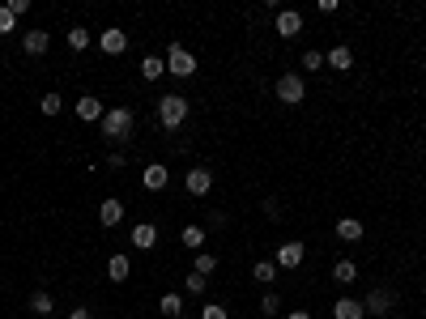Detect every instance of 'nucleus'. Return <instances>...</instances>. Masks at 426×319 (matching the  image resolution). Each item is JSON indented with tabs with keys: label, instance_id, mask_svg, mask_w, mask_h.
<instances>
[{
	"label": "nucleus",
	"instance_id": "nucleus-14",
	"mask_svg": "<svg viewBox=\"0 0 426 319\" xmlns=\"http://www.w3.org/2000/svg\"><path fill=\"white\" fill-rule=\"evenodd\" d=\"M298 30H303V13L282 9V13H278V34H282V39H294Z\"/></svg>",
	"mask_w": 426,
	"mask_h": 319
},
{
	"label": "nucleus",
	"instance_id": "nucleus-7",
	"mask_svg": "<svg viewBox=\"0 0 426 319\" xmlns=\"http://www.w3.org/2000/svg\"><path fill=\"white\" fill-rule=\"evenodd\" d=\"M98 47H103L107 56H124V52H128V34H124L119 26H107L103 34H98Z\"/></svg>",
	"mask_w": 426,
	"mask_h": 319
},
{
	"label": "nucleus",
	"instance_id": "nucleus-9",
	"mask_svg": "<svg viewBox=\"0 0 426 319\" xmlns=\"http://www.w3.org/2000/svg\"><path fill=\"white\" fill-rule=\"evenodd\" d=\"M209 187H213V170H209V166H192V170H188V192H192V196H205Z\"/></svg>",
	"mask_w": 426,
	"mask_h": 319
},
{
	"label": "nucleus",
	"instance_id": "nucleus-5",
	"mask_svg": "<svg viewBox=\"0 0 426 319\" xmlns=\"http://www.w3.org/2000/svg\"><path fill=\"white\" fill-rule=\"evenodd\" d=\"M392 302H396V294L380 285V289H371L367 298H362V311H367V315H388V311H392Z\"/></svg>",
	"mask_w": 426,
	"mask_h": 319
},
{
	"label": "nucleus",
	"instance_id": "nucleus-29",
	"mask_svg": "<svg viewBox=\"0 0 426 319\" xmlns=\"http://www.w3.org/2000/svg\"><path fill=\"white\" fill-rule=\"evenodd\" d=\"M13 26H17V17L9 13V5H0V34H13Z\"/></svg>",
	"mask_w": 426,
	"mask_h": 319
},
{
	"label": "nucleus",
	"instance_id": "nucleus-18",
	"mask_svg": "<svg viewBox=\"0 0 426 319\" xmlns=\"http://www.w3.org/2000/svg\"><path fill=\"white\" fill-rule=\"evenodd\" d=\"M324 60H329L333 68H341V72H349V68H354V56H349V47H345V43H337V47H333V52L324 56Z\"/></svg>",
	"mask_w": 426,
	"mask_h": 319
},
{
	"label": "nucleus",
	"instance_id": "nucleus-3",
	"mask_svg": "<svg viewBox=\"0 0 426 319\" xmlns=\"http://www.w3.org/2000/svg\"><path fill=\"white\" fill-rule=\"evenodd\" d=\"M278 98L286 107H298L307 98V85H303V77H298V72H282L278 77Z\"/></svg>",
	"mask_w": 426,
	"mask_h": 319
},
{
	"label": "nucleus",
	"instance_id": "nucleus-32",
	"mask_svg": "<svg viewBox=\"0 0 426 319\" xmlns=\"http://www.w3.org/2000/svg\"><path fill=\"white\" fill-rule=\"evenodd\" d=\"M303 68H324V52H303Z\"/></svg>",
	"mask_w": 426,
	"mask_h": 319
},
{
	"label": "nucleus",
	"instance_id": "nucleus-21",
	"mask_svg": "<svg viewBox=\"0 0 426 319\" xmlns=\"http://www.w3.org/2000/svg\"><path fill=\"white\" fill-rule=\"evenodd\" d=\"M192 273H200V277L217 273V256H213V251H196V264H192Z\"/></svg>",
	"mask_w": 426,
	"mask_h": 319
},
{
	"label": "nucleus",
	"instance_id": "nucleus-6",
	"mask_svg": "<svg viewBox=\"0 0 426 319\" xmlns=\"http://www.w3.org/2000/svg\"><path fill=\"white\" fill-rule=\"evenodd\" d=\"M303 256H307V247H303L298 238H290V243H282V247H278L273 264H278V268H298V264H303Z\"/></svg>",
	"mask_w": 426,
	"mask_h": 319
},
{
	"label": "nucleus",
	"instance_id": "nucleus-33",
	"mask_svg": "<svg viewBox=\"0 0 426 319\" xmlns=\"http://www.w3.org/2000/svg\"><path fill=\"white\" fill-rule=\"evenodd\" d=\"M9 13L21 17V13H30V0H9Z\"/></svg>",
	"mask_w": 426,
	"mask_h": 319
},
{
	"label": "nucleus",
	"instance_id": "nucleus-22",
	"mask_svg": "<svg viewBox=\"0 0 426 319\" xmlns=\"http://www.w3.org/2000/svg\"><path fill=\"white\" fill-rule=\"evenodd\" d=\"M252 277H256L260 285H273V281H278V264H273V260H260V264L252 268Z\"/></svg>",
	"mask_w": 426,
	"mask_h": 319
},
{
	"label": "nucleus",
	"instance_id": "nucleus-4",
	"mask_svg": "<svg viewBox=\"0 0 426 319\" xmlns=\"http://www.w3.org/2000/svg\"><path fill=\"white\" fill-rule=\"evenodd\" d=\"M166 72H171V77H192V72H196V56L175 43L171 52H166Z\"/></svg>",
	"mask_w": 426,
	"mask_h": 319
},
{
	"label": "nucleus",
	"instance_id": "nucleus-16",
	"mask_svg": "<svg viewBox=\"0 0 426 319\" xmlns=\"http://www.w3.org/2000/svg\"><path fill=\"white\" fill-rule=\"evenodd\" d=\"M362 222H358V217H341V222H337V238L341 243H362Z\"/></svg>",
	"mask_w": 426,
	"mask_h": 319
},
{
	"label": "nucleus",
	"instance_id": "nucleus-30",
	"mask_svg": "<svg viewBox=\"0 0 426 319\" xmlns=\"http://www.w3.org/2000/svg\"><path fill=\"white\" fill-rule=\"evenodd\" d=\"M209 277H200V273H188V294H205Z\"/></svg>",
	"mask_w": 426,
	"mask_h": 319
},
{
	"label": "nucleus",
	"instance_id": "nucleus-2",
	"mask_svg": "<svg viewBox=\"0 0 426 319\" xmlns=\"http://www.w3.org/2000/svg\"><path fill=\"white\" fill-rule=\"evenodd\" d=\"M133 124H137V115H133L128 107H111V111L103 115V136H107V141H128V136H133Z\"/></svg>",
	"mask_w": 426,
	"mask_h": 319
},
{
	"label": "nucleus",
	"instance_id": "nucleus-27",
	"mask_svg": "<svg viewBox=\"0 0 426 319\" xmlns=\"http://www.w3.org/2000/svg\"><path fill=\"white\" fill-rule=\"evenodd\" d=\"M39 107H43V115H60V111H64V98H60V94H43Z\"/></svg>",
	"mask_w": 426,
	"mask_h": 319
},
{
	"label": "nucleus",
	"instance_id": "nucleus-25",
	"mask_svg": "<svg viewBox=\"0 0 426 319\" xmlns=\"http://www.w3.org/2000/svg\"><path fill=\"white\" fill-rule=\"evenodd\" d=\"M184 247H192V251H200V243H205V230H200V226H184Z\"/></svg>",
	"mask_w": 426,
	"mask_h": 319
},
{
	"label": "nucleus",
	"instance_id": "nucleus-24",
	"mask_svg": "<svg viewBox=\"0 0 426 319\" xmlns=\"http://www.w3.org/2000/svg\"><path fill=\"white\" fill-rule=\"evenodd\" d=\"M68 47H72V52H86V47H90V30L86 26H72L68 30Z\"/></svg>",
	"mask_w": 426,
	"mask_h": 319
},
{
	"label": "nucleus",
	"instance_id": "nucleus-20",
	"mask_svg": "<svg viewBox=\"0 0 426 319\" xmlns=\"http://www.w3.org/2000/svg\"><path fill=\"white\" fill-rule=\"evenodd\" d=\"M354 277H358V264H354V260H337V264H333V281L349 285Z\"/></svg>",
	"mask_w": 426,
	"mask_h": 319
},
{
	"label": "nucleus",
	"instance_id": "nucleus-10",
	"mask_svg": "<svg viewBox=\"0 0 426 319\" xmlns=\"http://www.w3.org/2000/svg\"><path fill=\"white\" fill-rule=\"evenodd\" d=\"M21 47H26V56H47L52 34H47V30H26V34H21Z\"/></svg>",
	"mask_w": 426,
	"mask_h": 319
},
{
	"label": "nucleus",
	"instance_id": "nucleus-12",
	"mask_svg": "<svg viewBox=\"0 0 426 319\" xmlns=\"http://www.w3.org/2000/svg\"><path fill=\"white\" fill-rule=\"evenodd\" d=\"M166 183H171V170L162 162H149L145 166V192H162Z\"/></svg>",
	"mask_w": 426,
	"mask_h": 319
},
{
	"label": "nucleus",
	"instance_id": "nucleus-36",
	"mask_svg": "<svg viewBox=\"0 0 426 319\" xmlns=\"http://www.w3.org/2000/svg\"><path fill=\"white\" fill-rule=\"evenodd\" d=\"M286 319H311V315H307V311H290Z\"/></svg>",
	"mask_w": 426,
	"mask_h": 319
},
{
	"label": "nucleus",
	"instance_id": "nucleus-28",
	"mask_svg": "<svg viewBox=\"0 0 426 319\" xmlns=\"http://www.w3.org/2000/svg\"><path fill=\"white\" fill-rule=\"evenodd\" d=\"M30 311H35V315H52V294H43V289H39L35 298H30Z\"/></svg>",
	"mask_w": 426,
	"mask_h": 319
},
{
	"label": "nucleus",
	"instance_id": "nucleus-23",
	"mask_svg": "<svg viewBox=\"0 0 426 319\" xmlns=\"http://www.w3.org/2000/svg\"><path fill=\"white\" fill-rule=\"evenodd\" d=\"M158 311H162L166 319H180V311H184V302H180V294H162V302H158Z\"/></svg>",
	"mask_w": 426,
	"mask_h": 319
},
{
	"label": "nucleus",
	"instance_id": "nucleus-13",
	"mask_svg": "<svg viewBox=\"0 0 426 319\" xmlns=\"http://www.w3.org/2000/svg\"><path fill=\"white\" fill-rule=\"evenodd\" d=\"M98 222H103V226H119V222H124V200L107 196V200L98 205Z\"/></svg>",
	"mask_w": 426,
	"mask_h": 319
},
{
	"label": "nucleus",
	"instance_id": "nucleus-8",
	"mask_svg": "<svg viewBox=\"0 0 426 319\" xmlns=\"http://www.w3.org/2000/svg\"><path fill=\"white\" fill-rule=\"evenodd\" d=\"M128 243H133L137 251H154V247H158V226H154V222H141V226H133Z\"/></svg>",
	"mask_w": 426,
	"mask_h": 319
},
{
	"label": "nucleus",
	"instance_id": "nucleus-15",
	"mask_svg": "<svg viewBox=\"0 0 426 319\" xmlns=\"http://www.w3.org/2000/svg\"><path fill=\"white\" fill-rule=\"evenodd\" d=\"M333 319H367V311H362L358 298H337L333 302Z\"/></svg>",
	"mask_w": 426,
	"mask_h": 319
},
{
	"label": "nucleus",
	"instance_id": "nucleus-1",
	"mask_svg": "<svg viewBox=\"0 0 426 319\" xmlns=\"http://www.w3.org/2000/svg\"><path fill=\"white\" fill-rule=\"evenodd\" d=\"M184 119H188V98H184V94H162V98H158V124H162L166 132H180Z\"/></svg>",
	"mask_w": 426,
	"mask_h": 319
},
{
	"label": "nucleus",
	"instance_id": "nucleus-35",
	"mask_svg": "<svg viewBox=\"0 0 426 319\" xmlns=\"http://www.w3.org/2000/svg\"><path fill=\"white\" fill-rule=\"evenodd\" d=\"M68 319H94V315H90V311H86V307H77V311H72V315H68Z\"/></svg>",
	"mask_w": 426,
	"mask_h": 319
},
{
	"label": "nucleus",
	"instance_id": "nucleus-11",
	"mask_svg": "<svg viewBox=\"0 0 426 319\" xmlns=\"http://www.w3.org/2000/svg\"><path fill=\"white\" fill-rule=\"evenodd\" d=\"M77 115L86 119V124H103V115H107V111H103V103H98L94 94H86V98H77Z\"/></svg>",
	"mask_w": 426,
	"mask_h": 319
},
{
	"label": "nucleus",
	"instance_id": "nucleus-31",
	"mask_svg": "<svg viewBox=\"0 0 426 319\" xmlns=\"http://www.w3.org/2000/svg\"><path fill=\"white\" fill-rule=\"evenodd\" d=\"M200 319H231V315H226V307H217V302H209L205 311H200Z\"/></svg>",
	"mask_w": 426,
	"mask_h": 319
},
{
	"label": "nucleus",
	"instance_id": "nucleus-19",
	"mask_svg": "<svg viewBox=\"0 0 426 319\" xmlns=\"http://www.w3.org/2000/svg\"><path fill=\"white\" fill-rule=\"evenodd\" d=\"M162 72H166V60H158V56H145V60H141V77H145V81H158Z\"/></svg>",
	"mask_w": 426,
	"mask_h": 319
},
{
	"label": "nucleus",
	"instance_id": "nucleus-34",
	"mask_svg": "<svg viewBox=\"0 0 426 319\" xmlns=\"http://www.w3.org/2000/svg\"><path fill=\"white\" fill-rule=\"evenodd\" d=\"M264 217H273V222H278V217H282V209H278V200H264Z\"/></svg>",
	"mask_w": 426,
	"mask_h": 319
},
{
	"label": "nucleus",
	"instance_id": "nucleus-26",
	"mask_svg": "<svg viewBox=\"0 0 426 319\" xmlns=\"http://www.w3.org/2000/svg\"><path fill=\"white\" fill-rule=\"evenodd\" d=\"M260 315H269V319H273V315H282V298H278L273 289H269L264 298H260Z\"/></svg>",
	"mask_w": 426,
	"mask_h": 319
},
{
	"label": "nucleus",
	"instance_id": "nucleus-17",
	"mask_svg": "<svg viewBox=\"0 0 426 319\" xmlns=\"http://www.w3.org/2000/svg\"><path fill=\"white\" fill-rule=\"evenodd\" d=\"M128 273H133V264H128V256H111L107 260V277L119 285V281H128Z\"/></svg>",
	"mask_w": 426,
	"mask_h": 319
}]
</instances>
